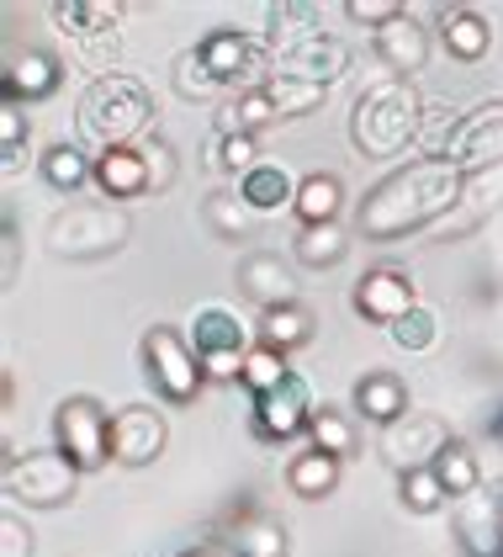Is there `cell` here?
I'll use <instances>...</instances> for the list:
<instances>
[{"label":"cell","instance_id":"cell-1","mask_svg":"<svg viewBox=\"0 0 503 557\" xmlns=\"http://www.w3.org/2000/svg\"><path fill=\"white\" fill-rule=\"evenodd\" d=\"M462 191H466V175H456L445 160L398 165V171L381 175L377 186L361 197L355 228H361V239H377V245L408 239V234H419L429 223H445L456 213Z\"/></svg>","mask_w":503,"mask_h":557},{"label":"cell","instance_id":"cell-2","mask_svg":"<svg viewBox=\"0 0 503 557\" xmlns=\"http://www.w3.org/2000/svg\"><path fill=\"white\" fill-rule=\"evenodd\" d=\"M424 123V96L414 90V81H398L387 75L377 86H366V96L355 101L350 112V144L366 154V160H398Z\"/></svg>","mask_w":503,"mask_h":557},{"label":"cell","instance_id":"cell-3","mask_svg":"<svg viewBox=\"0 0 503 557\" xmlns=\"http://www.w3.org/2000/svg\"><path fill=\"white\" fill-rule=\"evenodd\" d=\"M154 128V96L133 75H96L80 96V133L101 149H133Z\"/></svg>","mask_w":503,"mask_h":557},{"label":"cell","instance_id":"cell-4","mask_svg":"<svg viewBox=\"0 0 503 557\" xmlns=\"http://www.w3.org/2000/svg\"><path fill=\"white\" fill-rule=\"evenodd\" d=\"M324 86H302V81H265L254 90H239L234 101L217 107V138H234V133H260L271 123H292L307 117L313 107H324Z\"/></svg>","mask_w":503,"mask_h":557},{"label":"cell","instance_id":"cell-5","mask_svg":"<svg viewBox=\"0 0 503 557\" xmlns=\"http://www.w3.org/2000/svg\"><path fill=\"white\" fill-rule=\"evenodd\" d=\"M133 234V223L117 202H70L64 213L48 218V250L70 260H101L117 256Z\"/></svg>","mask_w":503,"mask_h":557},{"label":"cell","instance_id":"cell-6","mask_svg":"<svg viewBox=\"0 0 503 557\" xmlns=\"http://www.w3.org/2000/svg\"><path fill=\"white\" fill-rule=\"evenodd\" d=\"M5 494L27 510H59L75 499L80 468L59 451V446H38V451H5Z\"/></svg>","mask_w":503,"mask_h":557},{"label":"cell","instance_id":"cell-7","mask_svg":"<svg viewBox=\"0 0 503 557\" xmlns=\"http://www.w3.org/2000/svg\"><path fill=\"white\" fill-rule=\"evenodd\" d=\"M143 377L154 383V393L165 404H191L202 393V383H208V367L191 350V335H180L169 324H154V330H143Z\"/></svg>","mask_w":503,"mask_h":557},{"label":"cell","instance_id":"cell-8","mask_svg":"<svg viewBox=\"0 0 503 557\" xmlns=\"http://www.w3.org/2000/svg\"><path fill=\"white\" fill-rule=\"evenodd\" d=\"M53 441L80 472L106 468L112 462V414L90 393H75L53 409Z\"/></svg>","mask_w":503,"mask_h":557},{"label":"cell","instance_id":"cell-9","mask_svg":"<svg viewBox=\"0 0 503 557\" xmlns=\"http://www.w3.org/2000/svg\"><path fill=\"white\" fill-rule=\"evenodd\" d=\"M197 53H202V64H208L223 86L254 90L276 75V48L254 44L250 33H239V27H212L208 38L197 44Z\"/></svg>","mask_w":503,"mask_h":557},{"label":"cell","instance_id":"cell-10","mask_svg":"<svg viewBox=\"0 0 503 557\" xmlns=\"http://www.w3.org/2000/svg\"><path fill=\"white\" fill-rule=\"evenodd\" d=\"M456 435H451V425L440 420V414H419V409H408L403 420H392V425H381V462L398 472H419V468H435L440 462V451L451 446Z\"/></svg>","mask_w":503,"mask_h":557},{"label":"cell","instance_id":"cell-11","mask_svg":"<svg viewBox=\"0 0 503 557\" xmlns=\"http://www.w3.org/2000/svg\"><path fill=\"white\" fill-rule=\"evenodd\" d=\"M445 165L466 181L503 171V101H482L466 112L451 149H445Z\"/></svg>","mask_w":503,"mask_h":557},{"label":"cell","instance_id":"cell-12","mask_svg":"<svg viewBox=\"0 0 503 557\" xmlns=\"http://www.w3.org/2000/svg\"><path fill=\"white\" fill-rule=\"evenodd\" d=\"M191 350L202 356V367H208V377H239L244 372V356H250V330L228 313V308H197V319H191Z\"/></svg>","mask_w":503,"mask_h":557},{"label":"cell","instance_id":"cell-13","mask_svg":"<svg viewBox=\"0 0 503 557\" xmlns=\"http://www.w3.org/2000/svg\"><path fill=\"white\" fill-rule=\"evenodd\" d=\"M313 414H318V404H313V387L302 372H292L281 387H271V393H260L250 404V430L260 441H292L302 430L313 425Z\"/></svg>","mask_w":503,"mask_h":557},{"label":"cell","instance_id":"cell-14","mask_svg":"<svg viewBox=\"0 0 503 557\" xmlns=\"http://www.w3.org/2000/svg\"><path fill=\"white\" fill-rule=\"evenodd\" d=\"M217 542L234 547L239 557H292V531H287V520L271 515V510H260V505H239V510L223 520Z\"/></svg>","mask_w":503,"mask_h":557},{"label":"cell","instance_id":"cell-15","mask_svg":"<svg viewBox=\"0 0 503 557\" xmlns=\"http://www.w3.org/2000/svg\"><path fill=\"white\" fill-rule=\"evenodd\" d=\"M355 313L361 319H372V324H398L403 313H414L419 308V293H414V276L408 271H398V265H377V271H366L361 282H355Z\"/></svg>","mask_w":503,"mask_h":557},{"label":"cell","instance_id":"cell-16","mask_svg":"<svg viewBox=\"0 0 503 557\" xmlns=\"http://www.w3.org/2000/svg\"><path fill=\"white\" fill-rule=\"evenodd\" d=\"M165 414L149 409V404H133L123 414H112V462H123V468H149L165 451Z\"/></svg>","mask_w":503,"mask_h":557},{"label":"cell","instance_id":"cell-17","mask_svg":"<svg viewBox=\"0 0 503 557\" xmlns=\"http://www.w3.org/2000/svg\"><path fill=\"white\" fill-rule=\"evenodd\" d=\"M451 525H456V542H462L466 557H503V505L493 488H477V494L456 499Z\"/></svg>","mask_w":503,"mask_h":557},{"label":"cell","instance_id":"cell-18","mask_svg":"<svg viewBox=\"0 0 503 557\" xmlns=\"http://www.w3.org/2000/svg\"><path fill=\"white\" fill-rule=\"evenodd\" d=\"M234 282H239V293H244L250 302H260V313L297 302V276L276 250H254V256H244L239 260V271H234Z\"/></svg>","mask_w":503,"mask_h":557},{"label":"cell","instance_id":"cell-19","mask_svg":"<svg viewBox=\"0 0 503 557\" xmlns=\"http://www.w3.org/2000/svg\"><path fill=\"white\" fill-rule=\"evenodd\" d=\"M344 70H350V48L339 38H313V44L292 48V53H276V75L271 81H302V86L329 90Z\"/></svg>","mask_w":503,"mask_h":557},{"label":"cell","instance_id":"cell-20","mask_svg":"<svg viewBox=\"0 0 503 557\" xmlns=\"http://www.w3.org/2000/svg\"><path fill=\"white\" fill-rule=\"evenodd\" d=\"M59 81H64V64H59L53 53H42V48L11 53V59H5V75H0L5 101H48V96L59 90Z\"/></svg>","mask_w":503,"mask_h":557},{"label":"cell","instance_id":"cell-21","mask_svg":"<svg viewBox=\"0 0 503 557\" xmlns=\"http://www.w3.org/2000/svg\"><path fill=\"white\" fill-rule=\"evenodd\" d=\"M96 186L106 202H133L149 191V160H143V144L133 149H101L96 154Z\"/></svg>","mask_w":503,"mask_h":557},{"label":"cell","instance_id":"cell-22","mask_svg":"<svg viewBox=\"0 0 503 557\" xmlns=\"http://www.w3.org/2000/svg\"><path fill=\"white\" fill-rule=\"evenodd\" d=\"M377 59L398 75V81H414L424 64H429V33L403 11L392 27H381L377 33Z\"/></svg>","mask_w":503,"mask_h":557},{"label":"cell","instance_id":"cell-23","mask_svg":"<svg viewBox=\"0 0 503 557\" xmlns=\"http://www.w3.org/2000/svg\"><path fill=\"white\" fill-rule=\"evenodd\" d=\"M48 11L64 27V38H75V44L117 38V22H123V5H112V0H53Z\"/></svg>","mask_w":503,"mask_h":557},{"label":"cell","instance_id":"cell-24","mask_svg":"<svg viewBox=\"0 0 503 557\" xmlns=\"http://www.w3.org/2000/svg\"><path fill=\"white\" fill-rule=\"evenodd\" d=\"M440 44H445L451 59L477 64V59L493 48V27H488V16L471 11V5H440Z\"/></svg>","mask_w":503,"mask_h":557},{"label":"cell","instance_id":"cell-25","mask_svg":"<svg viewBox=\"0 0 503 557\" xmlns=\"http://www.w3.org/2000/svg\"><path fill=\"white\" fill-rule=\"evenodd\" d=\"M265 22H271V38H265V44L276 48V53H292V48L313 44V38H329V33H324V11L307 5V0H281V5H271Z\"/></svg>","mask_w":503,"mask_h":557},{"label":"cell","instance_id":"cell-26","mask_svg":"<svg viewBox=\"0 0 503 557\" xmlns=\"http://www.w3.org/2000/svg\"><path fill=\"white\" fill-rule=\"evenodd\" d=\"M355 414H366L372 425H392V420H403L408 414V387L398 372H366L361 383H355Z\"/></svg>","mask_w":503,"mask_h":557},{"label":"cell","instance_id":"cell-27","mask_svg":"<svg viewBox=\"0 0 503 557\" xmlns=\"http://www.w3.org/2000/svg\"><path fill=\"white\" fill-rule=\"evenodd\" d=\"M239 197H244V208L254 218L265 213H281V208H292L297 202V181L287 175V165H254L250 175H239Z\"/></svg>","mask_w":503,"mask_h":557},{"label":"cell","instance_id":"cell-28","mask_svg":"<svg viewBox=\"0 0 503 557\" xmlns=\"http://www.w3.org/2000/svg\"><path fill=\"white\" fill-rule=\"evenodd\" d=\"M287 488H292L297 499H329L339 488V457L318 451V446L297 451L292 468H287Z\"/></svg>","mask_w":503,"mask_h":557},{"label":"cell","instance_id":"cell-29","mask_svg":"<svg viewBox=\"0 0 503 557\" xmlns=\"http://www.w3.org/2000/svg\"><path fill=\"white\" fill-rule=\"evenodd\" d=\"M339 208H344V186H339V175L313 171V175L297 181L292 213L302 218V223H339Z\"/></svg>","mask_w":503,"mask_h":557},{"label":"cell","instance_id":"cell-30","mask_svg":"<svg viewBox=\"0 0 503 557\" xmlns=\"http://www.w3.org/2000/svg\"><path fill=\"white\" fill-rule=\"evenodd\" d=\"M344 250H350V239H344V228H339V223H302V228H297V239H292V256L302 260V265H313V271L339 265Z\"/></svg>","mask_w":503,"mask_h":557},{"label":"cell","instance_id":"cell-31","mask_svg":"<svg viewBox=\"0 0 503 557\" xmlns=\"http://www.w3.org/2000/svg\"><path fill=\"white\" fill-rule=\"evenodd\" d=\"M38 165H42V181H48L53 191H80L85 181H96V160H85L80 144H53Z\"/></svg>","mask_w":503,"mask_h":557},{"label":"cell","instance_id":"cell-32","mask_svg":"<svg viewBox=\"0 0 503 557\" xmlns=\"http://www.w3.org/2000/svg\"><path fill=\"white\" fill-rule=\"evenodd\" d=\"M313 341V313L302 302H287V308H271L260 313V345H276V350H297V345Z\"/></svg>","mask_w":503,"mask_h":557},{"label":"cell","instance_id":"cell-33","mask_svg":"<svg viewBox=\"0 0 503 557\" xmlns=\"http://www.w3.org/2000/svg\"><path fill=\"white\" fill-rule=\"evenodd\" d=\"M435 478L445 483L451 499H466V494L482 488V462H477V451H471L466 441H451V446L440 451V462H435Z\"/></svg>","mask_w":503,"mask_h":557},{"label":"cell","instance_id":"cell-34","mask_svg":"<svg viewBox=\"0 0 503 557\" xmlns=\"http://www.w3.org/2000/svg\"><path fill=\"white\" fill-rule=\"evenodd\" d=\"M307 435H313V446L318 451H329V457H355V446H361V430H355V420L344 414V409H335V404H324L318 414H313V425H307Z\"/></svg>","mask_w":503,"mask_h":557},{"label":"cell","instance_id":"cell-35","mask_svg":"<svg viewBox=\"0 0 503 557\" xmlns=\"http://www.w3.org/2000/svg\"><path fill=\"white\" fill-rule=\"evenodd\" d=\"M287 377H292V367H287V350H276V345H260V341H254V350L244 356V372H239V383H244L254 398H260V393L281 387Z\"/></svg>","mask_w":503,"mask_h":557},{"label":"cell","instance_id":"cell-36","mask_svg":"<svg viewBox=\"0 0 503 557\" xmlns=\"http://www.w3.org/2000/svg\"><path fill=\"white\" fill-rule=\"evenodd\" d=\"M202 213H208L212 234H223V239H250L254 234V213L244 208L239 191H212L208 202H202Z\"/></svg>","mask_w":503,"mask_h":557},{"label":"cell","instance_id":"cell-37","mask_svg":"<svg viewBox=\"0 0 503 557\" xmlns=\"http://www.w3.org/2000/svg\"><path fill=\"white\" fill-rule=\"evenodd\" d=\"M169 75H175V90H180L186 101H212V96H223V90H228L208 64H202V53H197V48H186V53L169 64Z\"/></svg>","mask_w":503,"mask_h":557},{"label":"cell","instance_id":"cell-38","mask_svg":"<svg viewBox=\"0 0 503 557\" xmlns=\"http://www.w3.org/2000/svg\"><path fill=\"white\" fill-rule=\"evenodd\" d=\"M398 499H403V510L414 515H435L451 494H445V483L435 478V468H419V472H403V483H398Z\"/></svg>","mask_w":503,"mask_h":557},{"label":"cell","instance_id":"cell-39","mask_svg":"<svg viewBox=\"0 0 503 557\" xmlns=\"http://www.w3.org/2000/svg\"><path fill=\"white\" fill-rule=\"evenodd\" d=\"M462 128V117L451 112V107H440V101H424V123H419V149H429L435 160H445V149H451V138Z\"/></svg>","mask_w":503,"mask_h":557},{"label":"cell","instance_id":"cell-40","mask_svg":"<svg viewBox=\"0 0 503 557\" xmlns=\"http://www.w3.org/2000/svg\"><path fill=\"white\" fill-rule=\"evenodd\" d=\"M387 335H392V345H398V350H429V345L440 341V313L419 302V308H414V313H403Z\"/></svg>","mask_w":503,"mask_h":557},{"label":"cell","instance_id":"cell-41","mask_svg":"<svg viewBox=\"0 0 503 557\" xmlns=\"http://www.w3.org/2000/svg\"><path fill=\"white\" fill-rule=\"evenodd\" d=\"M212 160H217L223 171L250 175L254 165H260V154H254V133H234V138H217V149H212Z\"/></svg>","mask_w":503,"mask_h":557},{"label":"cell","instance_id":"cell-42","mask_svg":"<svg viewBox=\"0 0 503 557\" xmlns=\"http://www.w3.org/2000/svg\"><path fill=\"white\" fill-rule=\"evenodd\" d=\"M143 160H149V191H169V186H175V175H180L175 149H169L165 138H143Z\"/></svg>","mask_w":503,"mask_h":557},{"label":"cell","instance_id":"cell-43","mask_svg":"<svg viewBox=\"0 0 503 557\" xmlns=\"http://www.w3.org/2000/svg\"><path fill=\"white\" fill-rule=\"evenodd\" d=\"M344 16L381 33V27H392V22L403 16V5H398V0H344Z\"/></svg>","mask_w":503,"mask_h":557},{"label":"cell","instance_id":"cell-44","mask_svg":"<svg viewBox=\"0 0 503 557\" xmlns=\"http://www.w3.org/2000/svg\"><path fill=\"white\" fill-rule=\"evenodd\" d=\"M27 112H22V101H0V149H22L27 144Z\"/></svg>","mask_w":503,"mask_h":557},{"label":"cell","instance_id":"cell-45","mask_svg":"<svg viewBox=\"0 0 503 557\" xmlns=\"http://www.w3.org/2000/svg\"><path fill=\"white\" fill-rule=\"evenodd\" d=\"M0 557H33V531L16 515H0Z\"/></svg>","mask_w":503,"mask_h":557},{"label":"cell","instance_id":"cell-46","mask_svg":"<svg viewBox=\"0 0 503 557\" xmlns=\"http://www.w3.org/2000/svg\"><path fill=\"white\" fill-rule=\"evenodd\" d=\"M0 282L11 287L16 282V218L5 213V265H0Z\"/></svg>","mask_w":503,"mask_h":557},{"label":"cell","instance_id":"cell-47","mask_svg":"<svg viewBox=\"0 0 503 557\" xmlns=\"http://www.w3.org/2000/svg\"><path fill=\"white\" fill-rule=\"evenodd\" d=\"M180 557H239V553L223 547V542H202V547H191V553H180Z\"/></svg>","mask_w":503,"mask_h":557}]
</instances>
